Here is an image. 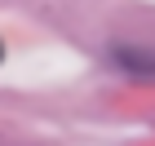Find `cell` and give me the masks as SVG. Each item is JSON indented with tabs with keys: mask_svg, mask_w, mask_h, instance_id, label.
<instances>
[{
	"mask_svg": "<svg viewBox=\"0 0 155 146\" xmlns=\"http://www.w3.org/2000/svg\"><path fill=\"white\" fill-rule=\"evenodd\" d=\"M0 58H5V44H0Z\"/></svg>",
	"mask_w": 155,
	"mask_h": 146,
	"instance_id": "6da1fadb",
	"label": "cell"
}]
</instances>
